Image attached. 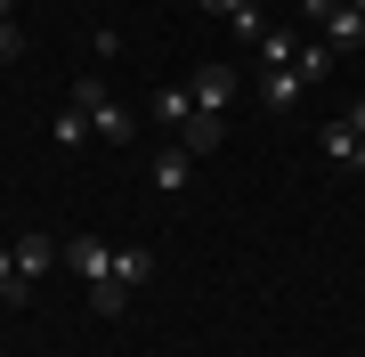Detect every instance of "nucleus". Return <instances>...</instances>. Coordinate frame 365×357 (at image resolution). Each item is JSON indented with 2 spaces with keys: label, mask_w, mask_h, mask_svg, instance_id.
<instances>
[{
  "label": "nucleus",
  "mask_w": 365,
  "mask_h": 357,
  "mask_svg": "<svg viewBox=\"0 0 365 357\" xmlns=\"http://www.w3.org/2000/svg\"><path fill=\"white\" fill-rule=\"evenodd\" d=\"M73 106L90 114V130H98L106 146H130V138H138V114H130V106H114L98 73H90V81H73Z\"/></svg>",
  "instance_id": "1"
},
{
  "label": "nucleus",
  "mask_w": 365,
  "mask_h": 357,
  "mask_svg": "<svg viewBox=\"0 0 365 357\" xmlns=\"http://www.w3.org/2000/svg\"><path fill=\"white\" fill-rule=\"evenodd\" d=\"M66 268H73L90 292L114 284V244H106V236H66Z\"/></svg>",
  "instance_id": "2"
},
{
  "label": "nucleus",
  "mask_w": 365,
  "mask_h": 357,
  "mask_svg": "<svg viewBox=\"0 0 365 357\" xmlns=\"http://www.w3.org/2000/svg\"><path fill=\"white\" fill-rule=\"evenodd\" d=\"M187 98H195V114H220V122H227V106H235V66H195V73H187Z\"/></svg>",
  "instance_id": "3"
},
{
  "label": "nucleus",
  "mask_w": 365,
  "mask_h": 357,
  "mask_svg": "<svg viewBox=\"0 0 365 357\" xmlns=\"http://www.w3.org/2000/svg\"><path fill=\"white\" fill-rule=\"evenodd\" d=\"M146 179H155V187H163V195H187V187H195V155H187V146H179V138H170V146H163V155H155V171H146Z\"/></svg>",
  "instance_id": "4"
},
{
  "label": "nucleus",
  "mask_w": 365,
  "mask_h": 357,
  "mask_svg": "<svg viewBox=\"0 0 365 357\" xmlns=\"http://www.w3.org/2000/svg\"><path fill=\"white\" fill-rule=\"evenodd\" d=\"M146 114H155V122H163V130H170V138H179V130H187V114H195V98H187V81H163V90H155V98H146Z\"/></svg>",
  "instance_id": "5"
},
{
  "label": "nucleus",
  "mask_w": 365,
  "mask_h": 357,
  "mask_svg": "<svg viewBox=\"0 0 365 357\" xmlns=\"http://www.w3.org/2000/svg\"><path fill=\"white\" fill-rule=\"evenodd\" d=\"M317 146H325V162H341V171H357V122L333 114L325 130H317Z\"/></svg>",
  "instance_id": "6"
},
{
  "label": "nucleus",
  "mask_w": 365,
  "mask_h": 357,
  "mask_svg": "<svg viewBox=\"0 0 365 357\" xmlns=\"http://www.w3.org/2000/svg\"><path fill=\"white\" fill-rule=\"evenodd\" d=\"M146 276H155V252H146V244H114V284L138 292Z\"/></svg>",
  "instance_id": "7"
},
{
  "label": "nucleus",
  "mask_w": 365,
  "mask_h": 357,
  "mask_svg": "<svg viewBox=\"0 0 365 357\" xmlns=\"http://www.w3.org/2000/svg\"><path fill=\"white\" fill-rule=\"evenodd\" d=\"M220 138H227V122H220V114H187V130H179L187 155H220Z\"/></svg>",
  "instance_id": "8"
},
{
  "label": "nucleus",
  "mask_w": 365,
  "mask_h": 357,
  "mask_svg": "<svg viewBox=\"0 0 365 357\" xmlns=\"http://www.w3.org/2000/svg\"><path fill=\"white\" fill-rule=\"evenodd\" d=\"M300 90H309V81H300L292 66H276V73H260V106H276V114H284V106H300Z\"/></svg>",
  "instance_id": "9"
},
{
  "label": "nucleus",
  "mask_w": 365,
  "mask_h": 357,
  "mask_svg": "<svg viewBox=\"0 0 365 357\" xmlns=\"http://www.w3.org/2000/svg\"><path fill=\"white\" fill-rule=\"evenodd\" d=\"M49 138H57V146L73 155V146H90L98 130H90V114H81V106H66V114H49Z\"/></svg>",
  "instance_id": "10"
},
{
  "label": "nucleus",
  "mask_w": 365,
  "mask_h": 357,
  "mask_svg": "<svg viewBox=\"0 0 365 357\" xmlns=\"http://www.w3.org/2000/svg\"><path fill=\"white\" fill-rule=\"evenodd\" d=\"M49 260H66V244H49V236H25V244H16V268H25V284H33Z\"/></svg>",
  "instance_id": "11"
},
{
  "label": "nucleus",
  "mask_w": 365,
  "mask_h": 357,
  "mask_svg": "<svg viewBox=\"0 0 365 357\" xmlns=\"http://www.w3.org/2000/svg\"><path fill=\"white\" fill-rule=\"evenodd\" d=\"M252 57H260V66L276 73V66H292V57H300V41H292V33H276V25H268L260 41H252Z\"/></svg>",
  "instance_id": "12"
},
{
  "label": "nucleus",
  "mask_w": 365,
  "mask_h": 357,
  "mask_svg": "<svg viewBox=\"0 0 365 357\" xmlns=\"http://www.w3.org/2000/svg\"><path fill=\"white\" fill-rule=\"evenodd\" d=\"M25 268H16V244H0V301H25Z\"/></svg>",
  "instance_id": "13"
},
{
  "label": "nucleus",
  "mask_w": 365,
  "mask_h": 357,
  "mask_svg": "<svg viewBox=\"0 0 365 357\" xmlns=\"http://www.w3.org/2000/svg\"><path fill=\"white\" fill-rule=\"evenodd\" d=\"M292 73H300V81H325V73H333V49H300Z\"/></svg>",
  "instance_id": "14"
},
{
  "label": "nucleus",
  "mask_w": 365,
  "mask_h": 357,
  "mask_svg": "<svg viewBox=\"0 0 365 357\" xmlns=\"http://www.w3.org/2000/svg\"><path fill=\"white\" fill-rule=\"evenodd\" d=\"M16 57H25V25H16V16H0V66H16Z\"/></svg>",
  "instance_id": "15"
},
{
  "label": "nucleus",
  "mask_w": 365,
  "mask_h": 357,
  "mask_svg": "<svg viewBox=\"0 0 365 357\" xmlns=\"http://www.w3.org/2000/svg\"><path fill=\"white\" fill-rule=\"evenodd\" d=\"M227 25H235V41H260V33H268V9L252 0V9H244V16H227Z\"/></svg>",
  "instance_id": "16"
},
{
  "label": "nucleus",
  "mask_w": 365,
  "mask_h": 357,
  "mask_svg": "<svg viewBox=\"0 0 365 357\" xmlns=\"http://www.w3.org/2000/svg\"><path fill=\"white\" fill-rule=\"evenodd\" d=\"M203 9H211V16H244L252 0H203Z\"/></svg>",
  "instance_id": "17"
},
{
  "label": "nucleus",
  "mask_w": 365,
  "mask_h": 357,
  "mask_svg": "<svg viewBox=\"0 0 365 357\" xmlns=\"http://www.w3.org/2000/svg\"><path fill=\"white\" fill-rule=\"evenodd\" d=\"M357 179H365V130H357Z\"/></svg>",
  "instance_id": "18"
},
{
  "label": "nucleus",
  "mask_w": 365,
  "mask_h": 357,
  "mask_svg": "<svg viewBox=\"0 0 365 357\" xmlns=\"http://www.w3.org/2000/svg\"><path fill=\"white\" fill-rule=\"evenodd\" d=\"M0 16H16V9H9V0H0Z\"/></svg>",
  "instance_id": "19"
},
{
  "label": "nucleus",
  "mask_w": 365,
  "mask_h": 357,
  "mask_svg": "<svg viewBox=\"0 0 365 357\" xmlns=\"http://www.w3.org/2000/svg\"><path fill=\"white\" fill-rule=\"evenodd\" d=\"M349 9H365V0H349Z\"/></svg>",
  "instance_id": "20"
}]
</instances>
